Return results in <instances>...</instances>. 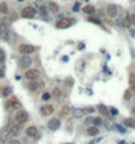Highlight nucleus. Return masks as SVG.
I'll use <instances>...</instances> for the list:
<instances>
[{
	"mask_svg": "<svg viewBox=\"0 0 135 144\" xmlns=\"http://www.w3.org/2000/svg\"><path fill=\"white\" fill-rule=\"evenodd\" d=\"M53 112H54V107H53L52 104H44V106L41 107V115H43V116H49Z\"/></svg>",
	"mask_w": 135,
	"mask_h": 144,
	"instance_id": "nucleus-10",
	"label": "nucleus"
},
{
	"mask_svg": "<svg viewBox=\"0 0 135 144\" xmlns=\"http://www.w3.org/2000/svg\"><path fill=\"white\" fill-rule=\"evenodd\" d=\"M130 25H131V22H130V17H128V16H126V17H125V20H123V27L128 28Z\"/></svg>",
	"mask_w": 135,
	"mask_h": 144,
	"instance_id": "nucleus-27",
	"label": "nucleus"
},
{
	"mask_svg": "<svg viewBox=\"0 0 135 144\" xmlns=\"http://www.w3.org/2000/svg\"><path fill=\"white\" fill-rule=\"evenodd\" d=\"M5 108L7 110H20L21 108V103L17 101V98L16 97H11L9 99L5 102Z\"/></svg>",
	"mask_w": 135,
	"mask_h": 144,
	"instance_id": "nucleus-1",
	"label": "nucleus"
},
{
	"mask_svg": "<svg viewBox=\"0 0 135 144\" xmlns=\"http://www.w3.org/2000/svg\"><path fill=\"white\" fill-rule=\"evenodd\" d=\"M40 12H41V15H44V16H46V15H48V13H46V9H45V8H41Z\"/></svg>",
	"mask_w": 135,
	"mask_h": 144,
	"instance_id": "nucleus-35",
	"label": "nucleus"
},
{
	"mask_svg": "<svg viewBox=\"0 0 135 144\" xmlns=\"http://www.w3.org/2000/svg\"><path fill=\"white\" fill-rule=\"evenodd\" d=\"M125 124L127 127H131V128H134L135 127V120L133 119V118H127V119L125 120Z\"/></svg>",
	"mask_w": 135,
	"mask_h": 144,
	"instance_id": "nucleus-23",
	"label": "nucleus"
},
{
	"mask_svg": "<svg viewBox=\"0 0 135 144\" xmlns=\"http://www.w3.org/2000/svg\"><path fill=\"white\" fill-rule=\"evenodd\" d=\"M15 120H16V123H19V124H24L29 120V116H28V114L24 110H19L15 115Z\"/></svg>",
	"mask_w": 135,
	"mask_h": 144,
	"instance_id": "nucleus-4",
	"label": "nucleus"
},
{
	"mask_svg": "<svg viewBox=\"0 0 135 144\" xmlns=\"http://www.w3.org/2000/svg\"><path fill=\"white\" fill-rule=\"evenodd\" d=\"M41 87H45V82L44 81H40V79L29 81V83H28V90H29V91H37Z\"/></svg>",
	"mask_w": 135,
	"mask_h": 144,
	"instance_id": "nucleus-6",
	"label": "nucleus"
},
{
	"mask_svg": "<svg viewBox=\"0 0 135 144\" xmlns=\"http://www.w3.org/2000/svg\"><path fill=\"white\" fill-rule=\"evenodd\" d=\"M1 67H3V62H0V69H1Z\"/></svg>",
	"mask_w": 135,
	"mask_h": 144,
	"instance_id": "nucleus-37",
	"label": "nucleus"
},
{
	"mask_svg": "<svg viewBox=\"0 0 135 144\" xmlns=\"http://www.w3.org/2000/svg\"><path fill=\"white\" fill-rule=\"evenodd\" d=\"M25 134H27V136H29V137H37L38 130H37L36 126H29L27 130H25Z\"/></svg>",
	"mask_w": 135,
	"mask_h": 144,
	"instance_id": "nucleus-14",
	"label": "nucleus"
},
{
	"mask_svg": "<svg viewBox=\"0 0 135 144\" xmlns=\"http://www.w3.org/2000/svg\"><path fill=\"white\" fill-rule=\"evenodd\" d=\"M50 98H52V95H50L49 93H44V94H43V97H41V99L45 101V102H48V101H49Z\"/></svg>",
	"mask_w": 135,
	"mask_h": 144,
	"instance_id": "nucleus-29",
	"label": "nucleus"
},
{
	"mask_svg": "<svg viewBox=\"0 0 135 144\" xmlns=\"http://www.w3.org/2000/svg\"><path fill=\"white\" fill-rule=\"evenodd\" d=\"M128 83H130V89L131 91H135V74H130V78H128Z\"/></svg>",
	"mask_w": 135,
	"mask_h": 144,
	"instance_id": "nucleus-19",
	"label": "nucleus"
},
{
	"mask_svg": "<svg viewBox=\"0 0 135 144\" xmlns=\"http://www.w3.org/2000/svg\"><path fill=\"white\" fill-rule=\"evenodd\" d=\"M24 77L27 78L28 81H37L38 78H40V70H37V69H28L27 72H25Z\"/></svg>",
	"mask_w": 135,
	"mask_h": 144,
	"instance_id": "nucleus-3",
	"label": "nucleus"
},
{
	"mask_svg": "<svg viewBox=\"0 0 135 144\" xmlns=\"http://www.w3.org/2000/svg\"><path fill=\"white\" fill-rule=\"evenodd\" d=\"M83 12L86 13V15H95V8L93 7V5H86V7H83Z\"/></svg>",
	"mask_w": 135,
	"mask_h": 144,
	"instance_id": "nucleus-16",
	"label": "nucleus"
},
{
	"mask_svg": "<svg viewBox=\"0 0 135 144\" xmlns=\"http://www.w3.org/2000/svg\"><path fill=\"white\" fill-rule=\"evenodd\" d=\"M98 111H99L102 115H106L107 114V107H105L103 104H99V106H98Z\"/></svg>",
	"mask_w": 135,
	"mask_h": 144,
	"instance_id": "nucleus-26",
	"label": "nucleus"
},
{
	"mask_svg": "<svg viewBox=\"0 0 135 144\" xmlns=\"http://www.w3.org/2000/svg\"><path fill=\"white\" fill-rule=\"evenodd\" d=\"M131 95H133L131 90H126V91H125V99L126 101H130L131 99Z\"/></svg>",
	"mask_w": 135,
	"mask_h": 144,
	"instance_id": "nucleus-28",
	"label": "nucleus"
},
{
	"mask_svg": "<svg viewBox=\"0 0 135 144\" xmlns=\"http://www.w3.org/2000/svg\"><path fill=\"white\" fill-rule=\"evenodd\" d=\"M19 52L24 56H29V54H32L33 52H36V48L30 44H21L20 46H19Z\"/></svg>",
	"mask_w": 135,
	"mask_h": 144,
	"instance_id": "nucleus-5",
	"label": "nucleus"
},
{
	"mask_svg": "<svg viewBox=\"0 0 135 144\" xmlns=\"http://www.w3.org/2000/svg\"><path fill=\"white\" fill-rule=\"evenodd\" d=\"M20 128H21V124H19V123L15 122L13 124H11V128L7 130V132L9 135H12V136H16V135L20 134Z\"/></svg>",
	"mask_w": 135,
	"mask_h": 144,
	"instance_id": "nucleus-11",
	"label": "nucleus"
},
{
	"mask_svg": "<svg viewBox=\"0 0 135 144\" xmlns=\"http://www.w3.org/2000/svg\"><path fill=\"white\" fill-rule=\"evenodd\" d=\"M8 144H21V143H20V140H17V139H11L9 142H8Z\"/></svg>",
	"mask_w": 135,
	"mask_h": 144,
	"instance_id": "nucleus-31",
	"label": "nucleus"
},
{
	"mask_svg": "<svg viewBox=\"0 0 135 144\" xmlns=\"http://www.w3.org/2000/svg\"><path fill=\"white\" fill-rule=\"evenodd\" d=\"M65 83H66V86H69V87H70V86L73 85V81L69 78V79H66V82H65Z\"/></svg>",
	"mask_w": 135,
	"mask_h": 144,
	"instance_id": "nucleus-34",
	"label": "nucleus"
},
{
	"mask_svg": "<svg viewBox=\"0 0 135 144\" xmlns=\"http://www.w3.org/2000/svg\"><path fill=\"white\" fill-rule=\"evenodd\" d=\"M32 65V58L29 56H22L20 58V67L21 69H28Z\"/></svg>",
	"mask_w": 135,
	"mask_h": 144,
	"instance_id": "nucleus-12",
	"label": "nucleus"
},
{
	"mask_svg": "<svg viewBox=\"0 0 135 144\" xmlns=\"http://www.w3.org/2000/svg\"><path fill=\"white\" fill-rule=\"evenodd\" d=\"M69 112H70V108H69L68 106H64L62 108H61V111H60V118H62V116L65 118L66 115L69 114Z\"/></svg>",
	"mask_w": 135,
	"mask_h": 144,
	"instance_id": "nucleus-21",
	"label": "nucleus"
},
{
	"mask_svg": "<svg viewBox=\"0 0 135 144\" xmlns=\"http://www.w3.org/2000/svg\"><path fill=\"white\" fill-rule=\"evenodd\" d=\"M61 127V122H60V119H50L49 122H48V128L49 130H52V131H56V130H58Z\"/></svg>",
	"mask_w": 135,
	"mask_h": 144,
	"instance_id": "nucleus-13",
	"label": "nucleus"
},
{
	"mask_svg": "<svg viewBox=\"0 0 135 144\" xmlns=\"http://www.w3.org/2000/svg\"><path fill=\"white\" fill-rule=\"evenodd\" d=\"M1 89H3V87H1V86H0V93H1Z\"/></svg>",
	"mask_w": 135,
	"mask_h": 144,
	"instance_id": "nucleus-38",
	"label": "nucleus"
},
{
	"mask_svg": "<svg viewBox=\"0 0 135 144\" xmlns=\"http://www.w3.org/2000/svg\"><path fill=\"white\" fill-rule=\"evenodd\" d=\"M0 144H5V143H4V140H3L1 137H0Z\"/></svg>",
	"mask_w": 135,
	"mask_h": 144,
	"instance_id": "nucleus-36",
	"label": "nucleus"
},
{
	"mask_svg": "<svg viewBox=\"0 0 135 144\" xmlns=\"http://www.w3.org/2000/svg\"><path fill=\"white\" fill-rule=\"evenodd\" d=\"M0 13H3V15H7L8 13V4L5 1L0 3Z\"/></svg>",
	"mask_w": 135,
	"mask_h": 144,
	"instance_id": "nucleus-17",
	"label": "nucleus"
},
{
	"mask_svg": "<svg viewBox=\"0 0 135 144\" xmlns=\"http://www.w3.org/2000/svg\"><path fill=\"white\" fill-rule=\"evenodd\" d=\"M1 94H3V97H8V95L11 94V87L5 86L4 89H1Z\"/></svg>",
	"mask_w": 135,
	"mask_h": 144,
	"instance_id": "nucleus-24",
	"label": "nucleus"
},
{
	"mask_svg": "<svg viewBox=\"0 0 135 144\" xmlns=\"http://www.w3.org/2000/svg\"><path fill=\"white\" fill-rule=\"evenodd\" d=\"M74 22H75V20H73V19L64 17V19H61V20H58L57 22H56V27H57L58 29H66V28L72 27Z\"/></svg>",
	"mask_w": 135,
	"mask_h": 144,
	"instance_id": "nucleus-2",
	"label": "nucleus"
},
{
	"mask_svg": "<svg viewBox=\"0 0 135 144\" xmlns=\"http://www.w3.org/2000/svg\"><path fill=\"white\" fill-rule=\"evenodd\" d=\"M91 122H93V124H94L95 127H98L99 124H102V119H101L99 116H95V118H93Z\"/></svg>",
	"mask_w": 135,
	"mask_h": 144,
	"instance_id": "nucleus-25",
	"label": "nucleus"
},
{
	"mask_svg": "<svg viewBox=\"0 0 135 144\" xmlns=\"http://www.w3.org/2000/svg\"><path fill=\"white\" fill-rule=\"evenodd\" d=\"M0 38L4 41H8V38H9V30H8L7 24H4V22H0Z\"/></svg>",
	"mask_w": 135,
	"mask_h": 144,
	"instance_id": "nucleus-8",
	"label": "nucleus"
},
{
	"mask_svg": "<svg viewBox=\"0 0 135 144\" xmlns=\"http://www.w3.org/2000/svg\"><path fill=\"white\" fill-rule=\"evenodd\" d=\"M130 22H131V25H135V13H133L130 16Z\"/></svg>",
	"mask_w": 135,
	"mask_h": 144,
	"instance_id": "nucleus-32",
	"label": "nucleus"
},
{
	"mask_svg": "<svg viewBox=\"0 0 135 144\" xmlns=\"http://www.w3.org/2000/svg\"><path fill=\"white\" fill-rule=\"evenodd\" d=\"M48 7H49V11L50 12H53V13H57L58 12V9H60V8H58V5L56 4V3H49V4H48Z\"/></svg>",
	"mask_w": 135,
	"mask_h": 144,
	"instance_id": "nucleus-18",
	"label": "nucleus"
},
{
	"mask_svg": "<svg viewBox=\"0 0 135 144\" xmlns=\"http://www.w3.org/2000/svg\"><path fill=\"white\" fill-rule=\"evenodd\" d=\"M106 13H107V16L111 17V19L117 17L118 16V7L114 5V4H109L107 8H106Z\"/></svg>",
	"mask_w": 135,
	"mask_h": 144,
	"instance_id": "nucleus-9",
	"label": "nucleus"
},
{
	"mask_svg": "<svg viewBox=\"0 0 135 144\" xmlns=\"http://www.w3.org/2000/svg\"><path fill=\"white\" fill-rule=\"evenodd\" d=\"M86 134H88L89 136H95V135H98V134H99V130H98V127L91 126V127H89V128H88Z\"/></svg>",
	"mask_w": 135,
	"mask_h": 144,
	"instance_id": "nucleus-15",
	"label": "nucleus"
},
{
	"mask_svg": "<svg viewBox=\"0 0 135 144\" xmlns=\"http://www.w3.org/2000/svg\"><path fill=\"white\" fill-rule=\"evenodd\" d=\"M73 115H74V118H82L83 115H85V112L81 108H75L74 111H73Z\"/></svg>",
	"mask_w": 135,
	"mask_h": 144,
	"instance_id": "nucleus-22",
	"label": "nucleus"
},
{
	"mask_svg": "<svg viewBox=\"0 0 135 144\" xmlns=\"http://www.w3.org/2000/svg\"><path fill=\"white\" fill-rule=\"evenodd\" d=\"M35 15H36V9L33 7H30V5H28V7L21 9V17L32 19V17H35Z\"/></svg>",
	"mask_w": 135,
	"mask_h": 144,
	"instance_id": "nucleus-7",
	"label": "nucleus"
},
{
	"mask_svg": "<svg viewBox=\"0 0 135 144\" xmlns=\"http://www.w3.org/2000/svg\"><path fill=\"white\" fill-rule=\"evenodd\" d=\"M52 97L54 98V99H60V98H61V90L58 89V87H56V89H53Z\"/></svg>",
	"mask_w": 135,
	"mask_h": 144,
	"instance_id": "nucleus-20",
	"label": "nucleus"
},
{
	"mask_svg": "<svg viewBox=\"0 0 135 144\" xmlns=\"http://www.w3.org/2000/svg\"><path fill=\"white\" fill-rule=\"evenodd\" d=\"M89 21H91V22H94V24H97V25H99L101 22L97 20V19H93V17H89Z\"/></svg>",
	"mask_w": 135,
	"mask_h": 144,
	"instance_id": "nucleus-33",
	"label": "nucleus"
},
{
	"mask_svg": "<svg viewBox=\"0 0 135 144\" xmlns=\"http://www.w3.org/2000/svg\"><path fill=\"white\" fill-rule=\"evenodd\" d=\"M4 58H5V53H4V50H3V49H0V62L4 61Z\"/></svg>",
	"mask_w": 135,
	"mask_h": 144,
	"instance_id": "nucleus-30",
	"label": "nucleus"
}]
</instances>
